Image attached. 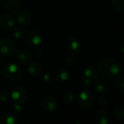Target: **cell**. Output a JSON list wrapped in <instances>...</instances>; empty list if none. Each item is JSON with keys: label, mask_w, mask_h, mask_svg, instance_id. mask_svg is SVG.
<instances>
[{"label": "cell", "mask_w": 124, "mask_h": 124, "mask_svg": "<svg viewBox=\"0 0 124 124\" xmlns=\"http://www.w3.org/2000/svg\"><path fill=\"white\" fill-rule=\"evenodd\" d=\"M122 70L121 64L112 58H105L98 64V71L106 78H115L119 76Z\"/></svg>", "instance_id": "cell-1"}, {"label": "cell", "mask_w": 124, "mask_h": 124, "mask_svg": "<svg viewBox=\"0 0 124 124\" xmlns=\"http://www.w3.org/2000/svg\"><path fill=\"white\" fill-rule=\"evenodd\" d=\"M4 76L12 81H17L20 79L22 76V71L20 68L14 63L7 64L2 69Z\"/></svg>", "instance_id": "cell-2"}, {"label": "cell", "mask_w": 124, "mask_h": 124, "mask_svg": "<svg viewBox=\"0 0 124 124\" xmlns=\"http://www.w3.org/2000/svg\"><path fill=\"white\" fill-rule=\"evenodd\" d=\"M77 102L81 109L87 110L92 106L94 102V96L89 91H83L78 94Z\"/></svg>", "instance_id": "cell-3"}, {"label": "cell", "mask_w": 124, "mask_h": 124, "mask_svg": "<svg viewBox=\"0 0 124 124\" xmlns=\"http://www.w3.org/2000/svg\"><path fill=\"white\" fill-rule=\"evenodd\" d=\"M11 97L15 103L23 105L26 103L28 100V94L23 88L17 87L12 90Z\"/></svg>", "instance_id": "cell-4"}, {"label": "cell", "mask_w": 124, "mask_h": 124, "mask_svg": "<svg viewBox=\"0 0 124 124\" xmlns=\"http://www.w3.org/2000/svg\"><path fill=\"white\" fill-rule=\"evenodd\" d=\"M15 51V45L14 42L7 38L0 40V52L7 56H11Z\"/></svg>", "instance_id": "cell-5"}, {"label": "cell", "mask_w": 124, "mask_h": 124, "mask_svg": "<svg viewBox=\"0 0 124 124\" xmlns=\"http://www.w3.org/2000/svg\"><path fill=\"white\" fill-rule=\"evenodd\" d=\"M15 24L14 17L9 14H4L0 17V28L4 30L12 28Z\"/></svg>", "instance_id": "cell-6"}, {"label": "cell", "mask_w": 124, "mask_h": 124, "mask_svg": "<svg viewBox=\"0 0 124 124\" xmlns=\"http://www.w3.org/2000/svg\"><path fill=\"white\" fill-rule=\"evenodd\" d=\"M66 46L68 50L72 52H78L81 49V43L79 40L74 36H70L67 38Z\"/></svg>", "instance_id": "cell-7"}, {"label": "cell", "mask_w": 124, "mask_h": 124, "mask_svg": "<svg viewBox=\"0 0 124 124\" xmlns=\"http://www.w3.org/2000/svg\"><path fill=\"white\" fill-rule=\"evenodd\" d=\"M42 106L48 111H53L57 108V102L53 97L46 96L42 100Z\"/></svg>", "instance_id": "cell-8"}, {"label": "cell", "mask_w": 124, "mask_h": 124, "mask_svg": "<svg viewBox=\"0 0 124 124\" xmlns=\"http://www.w3.org/2000/svg\"><path fill=\"white\" fill-rule=\"evenodd\" d=\"M26 40L28 43L32 46H38L42 41L41 37L37 33L33 32V31H31L27 34Z\"/></svg>", "instance_id": "cell-9"}, {"label": "cell", "mask_w": 124, "mask_h": 124, "mask_svg": "<svg viewBox=\"0 0 124 124\" xmlns=\"http://www.w3.org/2000/svg\"><path fill=\"white\" fill-rule=\"evenodd\" d=\"M4 7L11 12H16L20 6V0H3Z\"/></svg>", "instance_id": "cell-10"}, {"label": "cell", "mask_w": 124, "mask_h": 124, "mask_svg": "<svg viewBox=\"0 0 124 124\" xmlns=\"http://www.w3.org/2000/svg\"><path fill=\"white\" fill-rule=\"evenodd\" d=\"M17 118L12 113H4L0 116V124H17Z\"/></svg>", "instance_id": "cell-11"}, {"label": "cell", "mask_w": 124, "mask_h": 124, "mask_svg": "<svg viewBox=\"0 0 124 124\" xmlns=\"http://www.w3.org/2000/svg\"><path fill=\"white\" fill-rule=\"evenodd\" d=\"M17 22L22 25H28L31 20V16L29 12L28 11H21L19 12V14L17 16Z\"/></svg>", "instance_id": "cell-12"}, {"label": "cell", "mask_w": 124, "mask_h": 124, "mask_svg": "<svg viewBox=\"0 0 124 124\" xmlns=\"http://www.w3.org/2000/svg\"><path fill=\"white\" fill-rule=\"evenodd\" d=\"M96 118L100 124H108L110 121V115L107 111L103 110H100L97 112Z\"/></svg>", "instance_id": "cell-13"}, {"label": "cell", "mask_w": 124, "mask_h": 124, "mask_svg": "<svg viewBox=\"0 0 124 124\" xmlns=\"http://www.w3.org/2000/svg\"><path fill=\"white\" fill-rule=\"evenodd\" d=\"M42 70V66L37 62H31L27 66V71L31 75H38L41 73Z\"/></svg>", "instance_id": "cell-14"}, {"label": "cell", "mask_w": 124, "mask_h": 124, "mask_svg": "<svg viewBox=\"0 0 124 124\" xmlns=\"http://www.w3.org/2000/svg\"><path fill=\"white\" fill-rule=\"evenodd\" d=\"M84 74L85 78H89L91 80H94V79H96L98 77L99 71H98V69H97L95 67L89 66L84 70Z\"/></svg>", "instance_id": "cell-15"}, {"label": "cell", "mask_w": 124, "mask_h": 124, "mask_svg": "<svg viewBox=\"0 0 124 124\" xmlns=\"http://www.w3.org/2000/svg\"><path fill=\"white\" fill-rule=\"evenodd\" d=\"M94 87L99 92H104L108 89V82L102 78H96L94 83Z\"/></svg>", "instance_id": "cell-16"}, {"label": "cell", "mask_w": 124, "mask_h": 124, "mask_svg": "<svg viewBox=\"0 0 124 124\" xmlns=\"http://www.w3.org/2000/svg\"><path fill=\"white\" fill-rule=\"evenodd\" d=\"M56 78L58 81H65L69 79L70 74L67 70L65 68H60L56 72Z\"/></svg>", "instance_id": "cell-17"}, {"label": "cell", "mask_w": 124, "mask_h": 124, "mask_svg": "<svg viewBox=\"0 0 124 124\" xmlns=\"http://www.w3.org/2000/svg\"><path fill=\"white\" fill-rule=\"evenodd\" d=\"M113 113L116 117L118 119H124V107L121 105H118L114 107L113 108Z\"/></svg>", "instance_id": "cell-18"}, {"label": "cell", "mask_w": 124, "mask_h": 124, "mask_svg": "<svg viewBox=\"0 0 124 124\" xmlns=\"http://www.w3.org/2000/svg\"><path fill=\"white\" fill-rule=\"evenodd\" d=\"M111 4L116 12H122L124 11V5L121 0H111Z\"/></svg>", "instance_id": "cell-19"}, {"label": "cell", "mask_w": 124, "mask_h": 124, "mask_svg": "<svg viewBox=\"0 0 124 124\" xmlns=\"http://www.w3.org/2000/svg\"><path fill=\"white\" fill-rule=\"evenodd\" d=\"M31 54L27 51H21L17 54L18 60L22 62H25L29 61L31 60Z\"/></svg>", "instance_id": "cell-20"}, {"label": "cell", "mask_w": 124, "mask_h": 124, "mask_svg": "<svg viewBox=\"0 0 124 124\" xmlns=\"http://www.w3.org/2000/svg\"><path fill=\"white\" fill-rule=\"evenodd\" d=\"M12 35L14 36V37L17 39H22L24 35H25V32H24V30L20 27H17L15 28L14 30H13V32H12Z\"/></svg>", "instance_id": "cell-21"}, {"label": "cell", "mask_w": 124, "mask_h": 124, "mask_svg": "<svg viewBox=\"0 0 124 124\" xmlns=\"http://www.w3.org/2000/svg\"><path fill=\"white\" fill-rule=\"evenodd\" d=\"M116 80V86L118 89L121 92H124V77L122 76H117Z\"/></svg>", "instance_id": "cell-22"}, {"label": "cell", "mask_w": 124, "mask_h": 124, "mask_svg": "<svg viewBox=\"0 0 124 124\" xmlns=\"http://www.w3.org/2000/svg\"><path fill=\"white\" fill-rule=\"evenodd\" d=\"M76 97L73 94H67L65 97H64V102L65 103L70 104L73 102V101L75 100Z\"/></svg>", "instance_id": "cell-23"}, {"label": "cell", "mask_w": 124, "mask_h": 124, "mask_svg": "<svg viewBox=\"0 0 124 124\" xmlns=\"http://www.w3.org/2000/svg\"><path fill=\"white\" fill-rule=\"evenodd\" d=\"M23 109V105L20 104H17L15 103V105H12V111L14 113H18V112H21Z\"/></svg>", "instance_id": "cell-24"}, {"label": "cell", "mask_w": 124, "mask_h": 124, "mask_svg": "<svg viewBox=\"0 0 124 124\" xmlns=\"http://www.w3.org/2000/svg\"><path fill=\"white\" fill-rule=\"evenodd\" d=\"M8 100V96L7 94L3 92L0 91V103H5Z\"/></svg>", "instance_id": "cell-25"}, {"label": "cell", "mask_w": 124, "mask_h": 124, "mask_svg": "<svg viewBox=\"0 0 124 124\" xmlns=\"http://www.w3.org/2000/svg\"><path fill=\"white\" fill-rule=\"evenodd\" d=\"M75 61H76V59L73 56L70 55V56H68L67 58H66V63L68 65H73L74 63H75Z\"/></svg>", "instance_id": "cell-26"}, {"label": "cell", "mask_w": 124, "mask_h": 124, "mask_svg": "<svg viewBox=\"0 0 124 124\" xmlns=\"http://www.w3.org/2000/svg\"><path fill=\"white\" fill-rule=\"evenodd\" d=\"M91 79L89 78H85L83 81V83H84V85L85 86H89L91 84Z\"/></svg>", "instance_id": "cell-27"}, {"label": "cell", "mask_w": 124, "mask_h": 124, "mask_svg": "<svg viewBox=\"0 0 124 124\" xmlns=\"http://www.w3.org/2000/svg\"><path fill=\"white\" fill-rule=\"evenodd\" d=\"M43 78H44V80H45V81H49V80L51 79V77H50V76H49V74H44Z\"/></svg>", "instance_id": "cell-28"}]
</instances>
